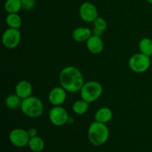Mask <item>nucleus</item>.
Segmentation results:
<instances>
[{
    "mask_svg": "<svg viewBox=\"0 0 152 152\" xmlns=\"http://www.w3.org/2000/svg\"><path fill=\"white\" fill-rule=\"evenodd\" d=\"M60 86L70 93L80 91L84 85V77L81 71L74 66H67L59 74Z\"/></svg>",
    "mask_w": 152,
    "mask_h": 152,
    "instance_id": "obj_1",
    "label": "nucleus"
},
{
    "mask_svg": "<svg viewBox=\"0 0 152 152\" xmlns=\"http://www.w3.org/2000/svg\"><path fill=\"white\" fill-rule=\"evenodd\" d=\"M88 138L92 145L100 146L108 141L109 138V129L106 124L95 120L89 126Z\"/></svg>",
    "mask_w": 152,
    "mask_h": 152,
    "instance_id": "obj_2",
    "label": "nucleus"
},
{
    "mask_svg": "<svg viewBox=\"0 0 152 152\" xmlns=\"http://www.w3.org/2000/svg\"><path fill=\"white\" fill-rule=\"evenodd\" d=\"M21 111L30 118H38L44 111V105L40 99L37 96H31L22 99Z\"/></svg>",
    "mask_w": 152,
    "mask_h": 152,
    "instance_id": "obj_3",
    "label": "nucleus"
},
{
    "mask_svg": "<svg viewBox=\"0 0 152 152\" xmlns=\"http://www.w3.org/2000/svg\"><path fill=\"white\" fill-rule=\"evenodd\" d=\"M102 86L97 81H89L85 83L80 92L81 99L88 103L95 102L101 96L102 94Z\"/></svg>",
    "mask_w": 152,
    "mask_h": 152,
    "instance_id": "obj_4",
    "label": "nucleus"
},
{
    "mask_svg": "<svg viewBox=\"0 0 152 152\" xmlns=\"http://www.w3.org/2000/svg\"><path fill=\"white\" fill-rule=\"evenodd\" d=\"M129 66L132 71L137 74L146 72L151 66L150 56L142 54L140 52L135 53L129 59Z\"/></svg>",
    "mask_w": 152,
    "mask_h": 152,
    "instance_id": "obj_5",
    "label": "nucleus"
},
{
    "mask_svg": "<svg viewBox=\"0 0 152 152\" xmlns=\"http://www.w3.org/2000/svg\"><path fill=\"white\" fill-rule=\"evenodd\" d=\"M22 35L19 29L7 28L4 31L1 37L2 44L6 48L14 49L20 44Z\"/></svg>",
    "mask_w": 152,
    "mask_h": 152,
    "instance_id": "obj_6",
    "label": "nucleus"
},
{
    "mask_svg": "<svg viewBox=\"0 0 152 152\" xmlns=\"http://www.w3.org/2000/svg\"><path fill=\"white\" fill-rule=\"evenodd\" d=\"M69 116L66 110L61 105L53 106L49 111V120L55 126H62L68 123Z\"/></svg>",
    "mask_w": 152,
    "mask_h": 152,
    "instance_id": "obj_7",
    "label": "nucleus"
},
{
    "mask_svg": "<svg viewBox=\"0 0 152 152\" xmlns=\"http://www.w3.org/2000/svg\"><path fill=\"white\" fill-rule=\"evenodd\" d=\"M30 138L28 131L22 129H14L9 134L10 143L18 148H22L28 145Z\"/></svg>",
    "mask_w": 152,
    "mask_h": 152,
    "instance_id": "obj_8",
    "label": "nucleus"
},
{
    "mask_svg": "<svg viewBox=\"0 0 152 152\" xmlns=\"http://www.w3.org/2000/svg\"><path fill=\"white\" fill-rule=\"evenodd\" d=\"M79 13L82 20L86 22H94L98 17L97 8L93 3L89 1H86L80 5Z\"/></svg>",
    "mask_w": 152,
    "mask_h": 152,
    "instance_id": "obj_9",
    "label": "nucleus"
},
{
    "mask_svg": "<svg viewBox=\"0 0 152 152\" xmlns=\"http://www.w3.org/2000/svg\"><path fill=\"white\" fill-rule=\"evenodd\" d=\"M66 92L62 86L52 88L48 94V100L50 103L53 106L62 105L66 100Z\"/></svg>",
    "mask_w": 152,
    "mask_h": 152,
    "instance_id": "obj_10",
    "label": "nucleus"
},
{
    "mask_svg": "<svg viewBox=\"0 0 152 152\" xmlns=\"http://www.w3.org/2000/svg\"><path fill=\"white\" fill-rule=\"evenodd\" d=\"M86 42L87 49L93 54H99L103 50L104 43L101 37L91 35V37Z\"/></svg>",
    "mask_w": 152,
    "mask_h": 152,
    "instance_id": "obj_11",
    "label": "nucleus"
},
{
    "mask_svg": "<svg viewBox=\"0 0 152 152\" xmlns=\"http://www.w3.org/2000/svg\"><path fill=\"white\" fill-rule=\"evenodd\" d=\"M32 92V85L27 80L19 81L15 87V94H16L22 99H26L31 96Z\"/></svg>",
    "mask_w": 152,
    "mask_h": 152,
    "instance_id": "obj_12",
    "label": "nucleus"
},
{
    "mask_svg": "<svg viewBox=\"0 0 152 152\" xmlns=\"http://www.w3.org/2000/svg\"><path fill=\"white\" fill-rule=\"evenodd\" d=\"M92 35V31L87 27H78L73 31L72 38L77 42H86Z\"/></svg>",
    "mask_w": 152,
    "mask_h": 152,
    "instance_id": "obj_13",
    "label": "nucleus"
},
{
    "mask_svg": "<svg viewBox=\"0 0 152 152\" xmlns=\"http://www.w3.org/2000/svg\"><path fill=\"white\" fill-rule=\"evenodd\" d=\"M113 118V112L108 107H102L96 111L94 119L96 121L102 123H109Z\"/></svg>",
    "mask_w": 152,
    "mask_h": 152,
    "instance_id": "obj_14",
    "label": "nucleus"
},
{
    "mask_svg": "<svg viewBox=\"0 0 152 152\" xmlns=\"http://www.w3.org/2000/svg\"><path fill=\"white\" fill-rule=\"evenodd\" d=\"M22 99L16 94H9L5 98V105L7 108L11 110H16L21 108Z\"/></svg>",
    "mask_w": 152,
    "mask_h": 152,
    "instance_id": "obj_15",
    "label": "nucleus"
},
{
    "mask_svg": "<svg viewBox=\"0 0 152 152\" xmlns=\"http://www.w3.org/2000/svg\"><path fill=\"white\" fill-rule=\"evenodd\" d=\"M22 18L18 13H8L6 16V24L10 28L19 29L22 27Z\"/></svg>",
    "mask_w": 152,
    "mask_h": 152,
    "instance_id": "obj_16",
    "label": "nucleus"
},
{
    "mask_svg": "<svg viewBox=\"0 0 152 152\" xmlns=\"http://www.w3.org/2000/svg\"><path fill=\"white\" fill-rule=\"evenodd\" d=\"M139 50L142 54L148 56H152V39L148 37H145L140 39L139 42Z\"/></svg>",
    "mask_w": 152,
    "mask_h": 152,
    "instance_id": "obj_17",
    "label": "nucleus"
},
{
    "mask_svg": "<svg viewBox=\"0 0 152 152\" xmlns=\"http://www.w3.org/2000/svg\"><path fill=\"white\" fill-rule=\"evenodd\" d=\"M28 147L34 152H41L45 148V142L40 137L36 136L30 138Z\"/></svg>",
    "mask_w": 152,
    "mask_h": 152,
    "instance_id": "obj_18",
    "label": "nucleus"
},
{
    "mask_svg": "<svg viewBox=\"0 0 152 152\" xmlns=\"http://www.w3.org/2000/svg\"><path fill=\"white\" fill-rule=\"evenodd\" d=\"M22 9V0H7L4 4V10L7 13H18Z\"/></svg>",
    "mask_w": 152,
    "mask_h": 152,
    "instance_id": "obj_19",
    "label": "nucleus"
},
{
    "mask_svg": "<svg viewBox=\"0 0 152 152\" xmlns=\"http://www.w3.org/2000/svg\"><path fill=\"white\" fill-rule=\"evenodd\" d=\"M89 104L90 103H88V102H86L83 99H80V100H77L73 104V111L77 115H83L88 110Z\"/></svg>",
    "mask_w": 152,
    "mask_h": 152,
    "instance_id": "obj_20",
    "label": "nucleus"
},
{
    "mask_svg": "<svg viewBox=\"0 0 152 152\" xmlns=\"http://www.w3.org/2000/svg\"><path fill=\"white\" fill-rule=\"evenodd\" d=\"M94 28L98 31H101V32L104 33L107 29L108 27V24H107L106 20L103 19L102 17H99L98 16L94 21Z\"/></svg>",
    "mask_w": 152,
    "mask_h": 152,
    "instance_id": "obj_21",
    "label": "nucleus"
},
{
    "mask_svg": "<svg viewBox=\"0 0 152 152\" xmlns=\"http://www.w3.org/2000/svg\"><path fill=\"white\" fill-rule=\"evenodd\" d=\"M22 9L26 11L33 10L36 6L35 0H22Z\"/></svg>",
    "mask_w": 152,
    "mask_h": 152,
    "instance_id": "obj_22",
    "label": "nucleus"
},
{
    "mask_svg": "<svg viewBox=\"0 0 152 152\" xmlns=\"http://www.w3.org/2000/svg\"><path fill=\"white\" fill-rule=\"evenodd\" d=\"M28 132L31 138L37 136V133H38V132H37V130L35 129V128H31V129H28Z\"/></svg>",
    "mask_w": 152,
    "mask_h": 152,
    "instance_id": "obj_23",
    "label": "nucleus"
},
{
    "mask_svg": "<svg viewBox=\"0 0 152 152\" xmlns=\"http://www.w3.org/2000/svg\"><path fill=\"white\" fill-rule=\"evenodd\" d=\"M147 1H148V3H149V4H152V0H146Z\"/></svg>",
    "mask_w": 152,
    "mask_h": 152,
    "instance_id": "obj_24",
    "label": "nucleus"
}]
</instances>
